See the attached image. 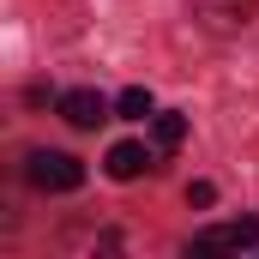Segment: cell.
<instances>
[{"instance_id":"obj_3","label":"cell","mask_w":259,"mask_h":259,"mask_svg":"<svg viewBox=\"0 0 259 259\" xmlns=\"http://www.w3.org/2000/svg\"><path fill=\"white\" fill-rule=\"evenodd\" d=\"M61 121L66 127H97V121H109V103L97 91H66L61 97Z\"/></svg>"},{"instance_id":"obj_8","label":"cell","mask_w":259,"mask_h":259,"mask_svg":"<svg viewBox=\"0 0 259 259\" xmlns=\"http://www.w3.org/2000/svg\"><path fill=\"white\" fill-rule=\"evenodd\" d=\"M187 205H193V211H211V205H217V187H211V181H187Z\"/></svg>"},{"instance_id":"obj_1","label":"cell","mask_w":259,"mask_h":259,"mask_svg":"<svg viewBox=\"0 0 259 259\" xmlns=\"http://www.w3.org/2000/svg\"><path fill=\"white\" fill-rule=\"evenodd\" d=\"M24 181L36 193H72V187H84V163L66 157V151H30L24 157Z\"/></svg>"},{"instance_id":"obj_4","label":"cell","mask_w":259,"mask_h":259,"mask_svg":"<svg viewBox=\"0 0 259 259\" xmlns=\"http://www.w3.org/2000/svg\"><path fill=\"white\" fill-rule=\"evenodd\" d=\"M247 12H253V0H199V18L211 30H241Z\"/></svg>"},{"instance_id":"obj_6","label":"cell","mask_w":259,"mask_h":259,"mask_svg":"<svg viewBox=\"0 0 259 259\" xmlns=\"http://www.w3.org/2000/svg\"><path fill=\"white\" fill-rule=\"evenodd\" d=\"M151 139H157V151H175V145L187 139V121H181V115H157V121H151Z\"/></svg>"},{"instance_id":"obj_7","label":"cell","mask_w":259,"mask_h":259,"mask_svg":"<svg viewBox=\"0 0 259 259\" xmlns=\"http://www.w3.org/2000/svg\"><path fill=\"white\" fill-rule=\"evenodd\" d=\"M115 109H121L127 121H145V115H151V91H139V84H133V91H121V103H115Z\"/></svg>"},{"instance_id":"obj_5","label":"cell","mask_w":259,"mask_h":259,"mask_svg":"<svg viewBox=\"0 0 259 259\" xmlns=\"http://www.w3.org/2000/svg\"><path fill=\"white\" fill-rule=\"evenodd\" d=\"M145 169H151V151H145V145H133V139L109 145V175H115V181H133V175H145Z\"/></svg>"},{"instance_id":"obj_2","label":"cell","mask_w":259,"mask_h":259,"mask_svg":"<svg viewBox=\"0 0 259 259\" xmlns=\"http://www.w3.org/2000/svg\"><path fill=\"white\" fill-rule=\"evenodd\" d=\"M217 247H259V217H235V223H217L193 241V253H217Z\"/></svg>"}]
</instances>
